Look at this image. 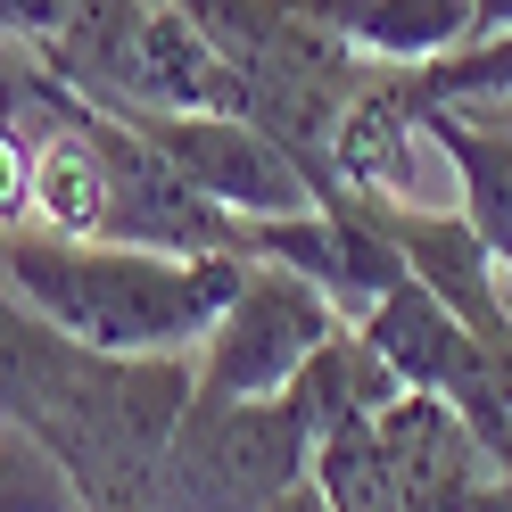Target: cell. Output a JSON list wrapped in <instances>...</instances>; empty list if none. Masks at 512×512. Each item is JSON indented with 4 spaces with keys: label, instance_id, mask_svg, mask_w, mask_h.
Returning a JSON list of instances; mask_svg holds the SVG:
<instances>
[{
    "label": "cell",
    "instance_id": "1",
    "mask_svg": "<svg viewBox=\"0 0 512 512\" xmlns=\"http://www.w3.org/2000/svg\"><path fill=\"white\" fill-rule=\"evenodd\" d=\"M190 405H199L190 356H108L25 298L0 314V413L42 455H58L83 512H133Z\"/></svg>",
    "mask_w": 512,
    "mask_h": 512
},
{
    "label": "cell",
    "instance_id": "2",
    "mask_svg": "<svg viewBox=\"0 0 512 512\" xmlns=\"http://www.w3.org/2000/svg\"><path fill=\"white\" fill-rule=\"evenodd\" d=\"M0 273H9V298L50 314L83 347H108V356H182L240 298L248 256H232V248L174 256V248L67 240V232H42V223H9Z\"/></svg>",
    "mask_w": 512,
    "mask_h": 512
},
{
    "label": "cell",
    "instance_id": "3",
    "mask_svg": "<svg viewBox=\"0 0 512 512\" xmlns=\"http://www.w3.org/2000/svg\"><path fill=\"white\" fill-rule=\"evenodd\" d=\"M298 479H314L298 397H199L133 512H273Z\"/></svg>",
    "mask_w": 512,
    "mask_h": 512
},
{
    "label": "cell",
    "instance_id": "4",
    "mask_svg": "<svg viewBox=\"0 0 512 512\" xmlns=\"http://www.w3.org/2000/svg\"><path fill=\"white\" fill-rule=\"evenodd\" d=\"M339 339V306L290 265H256L199 356V397H290V380Z\"/></svg>",
    "mask_w": 512,
    "mask_h": 512
},
{
    "label": "cell",
    "instance_id": "5",
    "mask_svg": "<svg viewBox=\"0 0 512 512\" xmlns=\"http://www.w3.org/2000/svg\"><path fill=\"white\" fill-rule=\"evenodd\" d=\"M141 124V133L166 149V166L199 190V199H215L223 215H306L323 207V182L306 174V157L290 141H273L265 124L248 116H124Z\"/></svg>",
    "mask_w": 512,
    "mask_h": 512
},
{
    "label": "cell",
    "instance_id": "6",
    "mask_svg": "<svg viewBox=\"0 0 512 512\" xmlns=\"http://www.w3.org/2000/svg\"><path fill=\"white\" fill-rule=\"evenodd\" d=\"M240 256H256V265H290V273H306L314 290H323L339 314H364L389 298V290H405L413 281V265L372 232V223L356 215V207H306V215H240Z\"/></svg>",
    "mask_w": 512,
    "mask_h": 512
},
{
    "label": "cell",
    "instance_id": "7",
    "mask_svg": "<svg viewBox=\"0 0 512 512\" xmlns=\"http://www.w3.org/2000/svg\"><path fill=\"white\" fill-rule=\"evenodd\" d=\"M298 9L389 67H430L479 42V0H298Z\"/></svg>",
    "mask_w": 512,
    "mask_h": 512
},
{
    "label": "cell",
    "instance_id": "8",
    "mask_svg": "<svg viewBox=\"0 0 512 512\" xmlns=\"http://www.w3.org/2000/svg\"><path fill=\"white\" fill-rule=\"evenodd\" d=\"M364 339L405 372V389H438V397H455L463 372L479 364V331L438 290H422V281H405V290L380 298L364 314Z\"/></svg>",
    "mask_w": 512,
    "mask_h": 512
},
{
    "label": "cell",
    "instance_id": "9",
    "mask_svg": "<svg viewBox=\"0 0 512 512\" xmlns=\"http://www.w3.org/2000/svg\"><path fill=\"white\" fill-rule=\"evenodd\" d=\"M422 133L438 141V157L463 182V215L479 223L496 273L512 281V124H496L488 108H422Z\"/></svg>",
    "mask_w": 512,
    "mask_h": 512
},
{
    "label": "cell",
    "instance_id": "10",
    "mask_svg": "<svg viewBox=\"0 0 512 512\" xmlns=\"http://www.w3.org/2000/svg\"><path fill=\"white\" fill-rule=\"evenodd\" d=\"M290 397H298V413H306L314 446H323V438L347 430V422H380V413H389L397 397H413V389H405V372L380 356V347L364 339V323H356V331H339L323 356L290 380Z\"/></svg>",
    "mask_w": 512,
    "mask_h": 512
},
{
    "label": "cell",
    "instance_id": "11",
    "mask_svg": "<svg viewBox=\"0 0 512 512\" xmlns=\"http://www.w3.org/2000/svg\"><path fill=\"white\" fill-rule=\"evenodd\" d=\"M314 479H323L331 512H413V496H405V479H397L372 422H347L314 446Z\"/></svg>",
    "mask_w": 512,
    "mask_h": 512
},
{
    "label": "cell",
    "instance_id": "12",
    "mask_svg": "<svg viewBox=\"0 0 512 512\" xmlns=\"http://www.w3.org/2000/svg\"><path fill=\"white\" fill-rule=\"evenodd\" d=\"M413 108H488L512 100V34H488L455 58H430V67H397Z\"/></svg>",
    "mask_w": 512,
    "mask_h": 512
},
{
    "label": "cell",
    "instance_id": "13",
    "mask_svg": "<svg viewBox=\"0 0 512 512\" xmlns=\"http://www.w3.org/2000/svg\"><path fill=\"white\" fill-rule=\"evenodd\" d=\"M75 9H83V0H0V25H9V42L42 50V42H58L75 25Z\"/></svg>",
    "mask_w": 512,
    "mask_h": 512
},
{
    "label": "cell",
    "instance_id": "14",
    "mask_svg": "<svg viewBox=\"0 0 512 512\" xmlns=\"http://www.w3.org/2000/svg\"><path fill=\"white\" fill-rule=\"evenodd\" d=\"M273 512H331V496H323V479H298V488L281 496Z\"/></svg>",
    "mask_w": 512,
    "mask_h": 512
},
{
    "label": "cell",
    "instance_id": "15",
    "mask_svg": "<svg viewBox=\"0 0 512 512\" xmlns=\"http://www.w3.org/2000/svg\"><path fill=\"white\" fill-rule=\"evenodd\" d=\"M488 34H512V0H479V42Z\"/></svg>",
    "mask_w": 512,
    "mask_h": 512
},
{
    "label": "cell",
    "instance_id": "16",
    "mask_svg": "<svg viewBox=\"0 0 512 512\" xmlns=\"http://www.w3.org/2000/svg\"><path fill=\"white\" fill-rule=\"evenodd\" d=\"M488 116H496V124H512V100H488Z\"/></svg>",
    "mask_w": 512,
    "mask_h": 512
}]
</instances>
